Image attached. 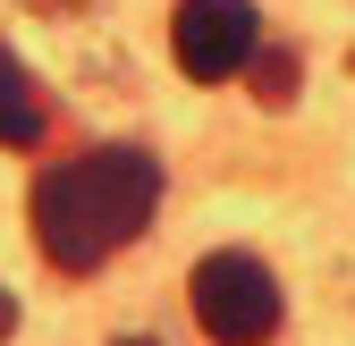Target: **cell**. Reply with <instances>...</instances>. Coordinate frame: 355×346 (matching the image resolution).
<instances>
[{"instance_id": "obj_4", "label": "cell", "mask_w": 355, "mask_h": 346, "mask_svg": "<svg viewBox=\"0 0 355 346\" xmlns=\"http://www.w3.org/2000/svg\"><path fill=\"white\" fill-rule=\"evenodd\" d=\"M0 144H9V152L42 144V93H34V76L9 51H0Z\"/></svg>"}, {"instance_id": "obj_5", "label": "cell", "mask_w": 355, "mask_h": 346, "mask_svg": "<svg viewBox=\"0 0 355 346\" xmlns=\"http://www.w3.org/2000/svg\"><path fill=\"white\" fill-rule=\"evenodd\" d=\"M245 76H254V93L279 110V102L296 93V51H254V60H245Z\"/></svg>"}, {"instance_id": "obj_3", "label": "cell", "mask_w": 355, "mask_h": 346, "mask_svg": "<svg viewBox=\"0 0 355 346\" xmlns=\"http://www.w3.org/2000/svg\"><path fill=\"white\" fill-rule=\"evenodd\" d=\"M169 51H178V68H187L195 84H229V76H245V60L262 51L254 0H178Z\"/></svg>"}, {"instance_id": "obj_8", "label": "cell", "mask_w": 355, "mask_h": 346, "mask_svg": "<svg viewBox=\"0 0 355 346\" xmlns=\"http://www.w3.org/2000/svg\"><path fill=\"white\" fill-rule=\"evenodd\" d=\"M119 346H161V338H119Z\"/></svg>"}, {"instance_id": "obj_6", "label": "cell", "mask_w": 355, "mask_h": 346, "mask_svg": "<svg viewBox=\"0 0 355 346\" xmlns=\"http://www.w3.org/2000/svg\"><path fill=\"white\" fill-rule=\"evenodd\" d=\"M9 338H17V295L0 287V346H9Z\"/></svg>"}, {"instance_id": "obj_1", "label": "cell", "mask_w": 355, "mask_h": 346, "mask_svg": "<svg viewBox=\"0 0 355 346\" xmlns=\"http://www.w3.org/2000/svg\"><path fill=\"white\" fill-rule=\"evenodd\" d=\"M161 203V161L136 144L76 152L34 178V245L51 271H102L119 245H136L153 228Z\"/></svg>"}, {"instance_id": "obj_2", "label": "cell", "mask_w": 355, "mask_h": 346, "mask_svg": "<svg viewBox=\"0 0 355 346\" xmlns=\"http://www.w3.org/2000/svg\"><path fill=\"white\" fill-rule=\"evenodd\" d=\"M187 304L211 346H271L279 338V279L254 253H203L187 279Z\"/></svg>"}, {"instance_id": "obj_7", "label": "cell", "mask_w": 355, "mask_h": 346, "mask_svg": "<svg viewBox=\"0 0 355 346\" xmlns=\"http://www.w3.org/2000/svg\"><path fill=\"white\" fill-rule=\"evenodd\" d=\"M26 9H85V0H26Z\"/></svg>"}]
</instances>
